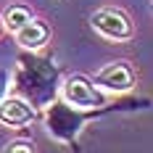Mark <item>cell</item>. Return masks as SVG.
<instances>
[{"instance_id":"cell-5","label":"cell","mask_w":153,"mask_h":153,"mask_svg":"<svg viewBox=\"0 0 153 153\" xmlns=\"http://www.w3.org/2000/svg\"><path fill=\"white\" fill-rule=\"evenodd\" d=\"M92 85L103 92H116V95L129 92L135 87V69L127 61H111L92 76Z\"/></svg>"},{"instance_id":"cell-8","label":"cell","mask_w":153,"mask_h":153,"mask_svg":"<svg viewBox=\"0 0 153 153\" xmlns=\"http://www.w3.org/2000/svg\"><path fill=\"white\" fill-rule=\"evenodd\" d=\"M0 21H3V29L16 32V29H21L27 21H32V11L27 5H21V3H13V5H8V8L3 11Z\"/></svg>"},{"instance_id":"cell-6","label":"cell","mask_w":153,"mask_h":153,"mask_svg":"<svg viewBox=\"0 0 153 153\" xmlns=\"http://www.w3.org/2000/svg\"><path fill=\"white\" fill-rule=\"evenodd\" d=\"M37 108L21 95H5L0 100V124L3 127H27L37 122Z\"/></svg>"},{"instance_id":"cell-2","label":"cell","mask_w":153,"mask_h":153,"mask_svg":"<svg viewBox=\"0 0 153 153\" xmlns=\"http://www.w3.org/2000/svg\"><path fill=\"white\" fill-rule=\"evenodd\" d=\"M13 87L34 108H45L50 100L58 98L61 69L56 66L53 56H40L37 50H24L16 61Z\"/></svg>"},{"instance_id":"cell-10","label":"cell","mask_w":153,"mask_h":153,"mask_svg":"<svg viewBox=\"0 0 153 153\" xmlns=\"http://www.w3.org/2000/svg\"><path fill=\"white\" fill-rule=\"evenodd\" d=\"M8 87H11V74L5 69H0V100L8 95Z\"/></svg>"},{"instance_id":"cell-11","label":"cell","mask_w":153,"mask_h":153,"mask_svg":"<svg viewBox=\"0 0 153 153\" xmlns=\"http://www.w3.org/2000/svg\"><path fill=\"white\" fill-rule=\"evenodd\" d=\"M0 32H3V21H0Z\"/></svg>"},{"instance_id":"cell-1","label":"cell","mask_w":153,"mask_h":153,"mask_svg":"<svg viewBox=\"0 0 153 153\" xmlns=\"http://www.w3.org/2000/svg\"><path fill=\"white\" fill-rule=\"evenodd\" d=\"M145 108H151L148 95H124L122 92V98L108 100L98 108H74L66 100L56 98L42 108L45 111L42 122H45V129L53 140L69 145L71 151H79V135H82L87 122L103 119V116H111V114H135V111H145Z\"/></svg>"},{"instance_id":"cell-4","label":"cell","mask_w":153,"mask_h":153,"mask_svg":"<svg viewBox=\"0 0 153 153\" xmlns=\"http://www.w3.org/2000/svg\"><path fill=\"white\" fill-rule=\"evenodd\" d=\"M90 27L100 37L114 40V42H127V40L135 37L132 19L124 13V11H119V8H100V11H95L90 16Z\"/></svg>"},{"instance_id":"cell-7","label":"cell","mask_w":153,"mask_h":153,"mask_svg":"<svg viewBox=\"0 0 153 153\" xmlns=\"http://www.w3.org/2000/svg\"><path fill=\"white\" fill-rule=\"evenodd\" d=\"M13 34H16V42L21 45V50H40L50 40V27L45 21H40V19H32L21 29H16Z\"/></svg>"},{"instance_id":"cell-9","label":"cell","mask_w":153,"mask_h":153,"mask_svg":"<svg viewBox=\"0 0 153 153\" xmlns=\"http://www.w3.org/2000/svg\"><path fill=\"white\" fill-rule=\"evenodd\" d=\"M0 153H34V143L32 140H11Z\"/></svg>"},{"instance_id":"cell-3","label":"cell","mask_w":153,"mask_h":153,"mask_svg":"<svg viewBox=\"0 0 153 153\" xmlns=\"http://www.w3.org/2000/svg\"><path fill=\"white\" fill-rule=\"evenodd\" d=\"M58 98L66 100L69 106H74V108H98V106H103V103H108L106 92L100 90V87H95L92 79L85 76V74L66 76L61 82V87H58Z\"/></svg>"}]
</instances>
